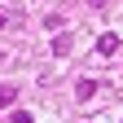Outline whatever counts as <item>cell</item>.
Listing matches in <instances>:
<instances>
[{
    "label": "cell",
    "mask_w": 123,
    "mask_h": 123,
    "mask_svg": "<svg viewBox=\"0 0 123 123\" xmlns=\"http://www.w3.org/2000/svg\"><path fill=\"white\" fill-rule=\"evenodd\" d=\"M13 101H18V88L5 84V88H0V110H5V105H13Z\"/></svg>",
    "instance_id": "cell-4"
},
{
    "label": "cell",
    "mask_w": 123,
    "mask_h": 123,
    "mask_svg": "<svg viewBox=\"0 0 123 123\" xmlns=\"http://www.w3.org/2000/svg\"><path fill=\"white\" fill-rule=\"evenodd\" d=\"M5 22H9V18H5V13H0V31H5Z\"/></svg>",
    "instance_id": "cell-8"
},
{
    "label": "cell",
    "mask_w": 123,
    "mask_h": 123,
    "mask_svg": "<svg viewBox=\"0 0 123 123\" xmlns=\"http://www.w3.org/2000/svg\"><path fill=\"white\" fill-rule=\"evenodd\" d=\"M70 49H75V35H70V31H57V40H53V53H57V57H66Z\"/></svg>",
    "instance_id": "cell-1"
},
{
    "label": "cell",
    "mask_w": 123,
    "mask_h": 123,
    "mask_svg": "<svg viewBox=\"0 0 123 123\" xmlns=\"http://www.w3.org/2000/svg\"><path fill=\"white\" fill-rule=\"evenodd\" d=\"M9 123H35V119H31L26 110H13V114H9Z\"/></svg>",
    "instance_id": "cell-6"
},
{
    "label": "cell",
    "mask_w": 123,
    "mask_h": 123,
    "mask_svg": "<svg viewBox=\"0 0 123 123\" xmlns=\"http://www.w3.org/2000/svg\"><path fill=\"white\" fill-rule=\"evenodd\" d=\"M62 22H66L62 13H49V18H44V26H49V31H62Z\"/></svg>",
    "instance_id": "cell-5"
},
{
    "label": "cell",
    "mask_w": 123,
    "mask_h": 123,
    "mask_svg": "<svg viewBox=\"0 0 123 123\" xmlns=\"http://www.w3.org/2000/svg\"><path fill=\"white\" fill-rule=\"evenodd\" d=\"M114 49H119V35H114V31H110V35H101V40H97V53H101V57H110Z\"/></svg>",
    "instance_id": "cell-3"
},
{
    "label": "cell",
    "mask_w": 123,
    "mask_h": 123,
    "mask_svg": "<svg viewBox=\"0 0 123 123\" xmlns=\"http://www.w3.org/2000/svg\"><path fill=\"white\" fill-rule=\"evenodd\" d=\"M0 62H5V53H0Z\"/></svg>",
    "instance_id": "cell-9"
},
{
    "label": "cell",
    "mask_w": 123,
    "mask_h": 123,
    "mask_svg": "<svg viewBox=\"0 0 123 123\" xmlns=\"http://www.w3.org/2000/svg\"><path fill=\"white\" fill-rule=\"evenodd\" d=\"M97 88H101L97 79H79V84H75V101H88V97H92Z\"/></svg>",
    "instance_id": "cell-2"
},
{
    "label": "cell",
    "mask_w": 123,
    "mask_h": 123,
    "mask_svg": "<svg viewBox=\"0 0 123 123\" xmlns=\"http://www.w3.org/2000/svg\"><path fill=\"white\" fill-rule=\"evenodd\" d=\"M88 5H92V9H101V5H105V0H88Z\"/></svg>",
    "instance_id": "cell-7"
}]
</instances>
